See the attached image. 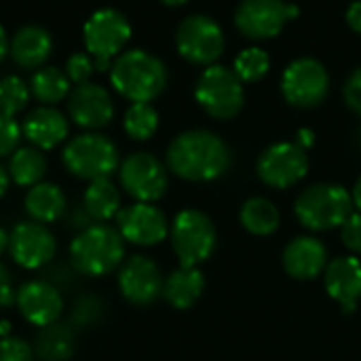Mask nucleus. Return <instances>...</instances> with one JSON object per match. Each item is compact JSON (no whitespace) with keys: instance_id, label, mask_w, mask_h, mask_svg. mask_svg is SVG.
Returning <instances> with one entry per match:
<instances>
[{"instance_id":"obj_1","label":"nucleus","mask_w":361,"mask_h":361,"mask_svg":"<svg viewBox=\"0 0 361 361\" xmlns=\"http://www.w3.org/2000/svg\"><path fill=\"white\" fill-rule=\"evenodd\" d=\"M167 167L182 180L212 182L231 167V150L212 131H184L167 148Z\"/></svg>"},{"instance_id":"obj_2","label":"nucleus","mask_w":361,"mask_h":361,"mask_svg":"<svg viewBox=\"0 0 361 361\" xmlns=\"http://www.w3.org/2000/svg\"><path fill=\"white\" fill-rule=\"evenodd\" d=\"M110 80L112 87L133 104H150L163 93L167 85V70L159 57L142 49H131L112 61Z\"/></svg>"},{"instance_id":"obj_3","label":"nucleus","mask_w":361,"mask_h":361,"mask_svg":"<svg viewBox=\"0 0 361 361\" xmlns=\"http://www.w3.org/2000/svg\"><path fill=\"white\" fill-rule=\"evenodd\" d=\"M125 258V239L118 228L104 222L82 228L70 243V262L85 277H104L121 267Z\"/></svg>"},{"instance_id":"obj_4","label":"nucleus","mask_w":361,"mask_h":361,"mask_svg":"<svg viewBox=\"0 0 361 361\" xmlns=\"http://www.w3.org/2000/svg\"><path fill=\"white\" fill-rule=\"evenodd\" d=\"M296 218L311 231H330L343 226L353 214V199L338 184H313L300 192L294 205Z\"/></svg>"},{"instance_id":"obj_5","label":"nucleus","mask_w":361,"mask_h":361,"mask_svg":"<svg viewBox=\"0 0 361 361\" xmlns=\"http://www.w3.org/2000/svg\"><path fill=\"white\" fill-rule=\"evenodd\" d=\"M66 169L87 182L108 178L118 167V150L102 133H82L63 148Z\"/></svg>"},{"instance_id":"obj_6","label":"nucleus","mask_w":361,"mask_h":361,"mask_svg":"<svg viewBox=\"0 0 361 361\" xmlns=\"http://www.w3.org/2000/svg\"><path fill=\"white\" fill-rule=\"evenodd\" d=\"M195 97L209 116L220 121L237 116L245 102L241 78L226 66H209L197 80Z\"/></svg>"},{"instance_id":"obj_7","label":"nucleus","mask_w":361,"mask_h":361,"mask_svg":"<svg viewBox=\"0 0 361 361\" xmlns=\"http://www.w3.org/2000/svg\"><path fill=\"white\" fill-rule=\"evenodd\" d=\"M82 36L95 68L110 70L112 57L118 55L131 38V25L123 13L114 8H102L87 19Z\"/></svg>"},{"instance_id":"obj_8","label":"nucleus","mask_w":361,"mask_h":361,"mask_svg":"<svg viewBox=\"0 0 361 361\" xmlns=\"http://www.w3.org/2000/svg\"><path fill=\"white\" fill-rule=\"evenodd\" d=\"M216 228L209 216L199 209H184L171 224V245L182 267L205 262L216 250Z\"/></svg>"},{"instance_id":"obj_9","label":"nucleus","mask_w":361,"mask_h":361,"mask_svg":"<svg viewBox=\"0 0 361 361\" xmlns=\"http://www.w3.org/2000/svg\"><path fill=\"white\" fill-rule=\"evenodd\" d=\"M330 89V74L319 59L298 57L294 59L281 78V91L290 106L294 108H315L319 106Z\"/></svg>"},{"instance_id":"obj_10","label":"nucleus","mask_w":361,"mask_h":361,"mask_svg":"<svg viewBox=\"0 0 361 361\" xmlns=\"http://www.w3.org/2000/svg\"><path fill=\"white\" fill-rule=\"evenodd\" d=\"M180 55L197 66H212L224 53V32L207 15H188L176 32Z\"/></svg>"},{"instance_id":"obj_11","label":"nucleus","mask_w":361,"mask_h":361,"mask_svg":"<svg viewBox=\"0 0 361 361\" xmlns=\"http://www.w3.org/2000/svg\"><path fill=\"white\" fill-rule=\"evenodd\" d=\"M298 17V6L286 0H241L235 13L237 30L252 40L275 38L290 19Z\"/></svg>"},{"instance_id":"obj_12","label":"nucleus","mask_w":361,"mask_h":361,"mask_svg":"<svg viewBox=\"0 0 361 361\" xmlns=\"http://www.w3.org/2000/svg\"><path fill=\"white\" fill-rule=\"evenodd\" d=\"M121 184L137 203L159 201L169 186L165 165L150 152H133L121 165Z\"/></svg>"},{"instance_id":"obj_13","label":"nucleus","mask_w":361,"mask_h":361,"mask_svg":"<svg viewBox=\"0 0 361 361\" xmlns=\"http://www.w3.org/2000/svg\"><path fill=\"white\" fill-rule=\"evenodd\" d=\"M309 171L307 150L296 142L273 144L258 159V176L271 188H290Z\"/></svg>"},{"instance_id":"obj_14","label":"nucleus","mask_w":361,"mask_h":361,"mask_svg":"<svg viewBox=\"0 0 361 361\" xmlns=\"http://www.w3.org/2000/svg\"><path fill=\"white\" fill-rule=\"evenodd\" d=\"M57 243L47 224L27 220L19 222L8 235V254L21 269L36 271L53 260Z\"/></svg>"},{"instance_id":"obj_15","label":"nucleus","mask_w":361,"mask_h":361,"mask_svg":"<svg viewBox=\"0 0 361 361\" xmlns=\"http://www.w3.org/2000/svg\"><path fill=\"white\" fill-rule=\"evenodd\" d=\"M163 275L154 260L131 256L118 271V290L131 305L146 307L163 296Z\"/></svg>"},{"instance_id":"obj_16","label":"nucleus","mask_w":361,"mask_h":361,"mask_svg":"<svg viewBox=\"0 0 361 361\" xmlns=\"http://www.w3.org/2000/svg\"><path fill=\"white\" fill-rule=\"evenodd\" d=\"M116 224L125 241L142 247L161 243L169 233L165 214L152 203H135L121 209L116 216Z\"/></svg>"},{"instance_id":"obj_17","label":"nucleus","mask_w":361,"mask_h":361,"mask_svg":"<svg viewBox=\"0 0 361 361\" xmlns=\"http://www.w3.org/2000/svg\"><path fill=\"white\" fill-rule=\"evenodd\" d=\"M15 305L21 317L38 328H49L57 324L63 313V298L59 290L42 279L23 283L15 294Z\"/></svg>"},{"instance_id":"obj_18","label":"nucleus","mask_w":361,"mask_h":361,"mask_svg":"<svg viewBox=\"0 0 361 361\" xmlns=\"http://www.w3.org/2000/svg\"><path fill=\"white\" fill-rule=\"evenodd\" d=\"M68 112L72 121L82 129L106 127L114 116V104L110 93L93 82L76 85L68 99Z\"/></svg>"},{"instance_id":"obj_19","label":"nucleus","mask_w":361,"mask_h":361,"mask_svg":"<svg viewBox=\"0 0 361 361\" xmlns=\"http://www.w3.org/2000/svg\"><path fill=\"white\" fill-rule=\"evenodd\" d=\"M328 294L341 305L345 313H353L361 298V262L353 256L332 260L324 271Z\"/></svg>"},{"instance_id":"obj_20","label":"nucleus","mask_w":361,"mask_h":361,"mask_svg":"<svg viewBox=\"0 0 361 361\" xmlns=\"http://www.w3.org/2000/svg\"><path fill=\"white\" fill-rule=\"evenodd\" d=\"M283 267L290 277L307 281L322 275L328 267V252L315 237H298L283 252Z\"/></svg>"},{"instance_id":"obj_21","label":"nucleus","mask_w":361,"mask_h":361,"mask_svg":"<svg viewBox=\"0 0 361 361\" xmlns=\"http://www.w3.org/2000/svg\"><path fill=\"white\" fill-rule=\"evenodd\" d=\"M21 133L27 142H32L34 148L51 150L68 137V121L59 110L42 106L25 116Z\"/></svg>"},{"instance_id":"obj_22","label":"nucleus","mask_w":361,"mask_h":361,"mask_svg":"<svg viewBox=\"0 0 361 361\" xmlns=\"http://www.w3.org/2000/svg\"><path fill=\"white\" fill-rule=\"evenodd\" d=\"M51 49H53V40L49 32L38 25L21 27L8 44L11 57L21 68H40L49 59Z\"/></svg>"},{"instance_id":"obj_23","label":"nucleus","mask_w":361,"mask_h":361,"mask_svg":"<svg viewBox=\"0 0 361 361\" xmlns=\"http://www.w3.org/2000/svg\"><path fill=\"white\" fill-rule=\"evenodd\" d=\"M25 212L34 222L51 224L66 214V195L53 182H38L25 195Z\"/></svg>"},{"instance_id":"obj_24","label":"nucleus","mask_w":361,"mask_h":361,"mask_svg":"<svg viewBox=\"0 0 361 361\" xmlns=\"http://www.w3.org/2000/svg\"><path fill=\"white\" fill-rule=\"evenodd\" d=\"M205 279L197 267H180L163 283V298L173 309H190L203 294Z\"/></svg>"},{"instance_id":"obj_25","label":"nucleus","mask_w":361,"mask_h":361,"mask_svg":"<svg viewBox=\"0 0 361 361\" xmlns=\"http://www.w3.org/2000/svg\"><path fill=\"white\" fill-rule=\"evenodd\" d=\"M85 214L95 222H108L121 212V195L118 188L110 182V178L89 182L82 197Z\"/></svg>"},{"instance_id":"obj_26","label":"nucleus","mask_w":361,"mask_h":361,"mask_svg":"<svg viewBox=\"0 0 361 361\" xmlns=\"http://www.w3.org/2000/svg\"><path fill=\"white\" fill-rule=\"evenodd\" d=\"M47 173V159L44 154L34 148H19L11 154V163H8V176L15 184L19 186H34L38 182H42Z\"/></svg>"},{"instance_id":"obj_27","label":"nucleus","mask_w":361,"mask_h":361,"mask_svg":"<svg viewBox=\"0 0 361 361\" xmlns=\"http://www.w3.org/2000/svg\"><path fill=\"white\" fill-rule=\"evenodd\" d=\"M241 224L252 235L264 237V235H271V233L277 231L279 212L269 199L254 197V199L245 201L243 207H241Z\"/></svg>"},{"instance_id":"obj_28","label":"nucleus","mask_w":361,"mask_h":361,"mask_svg":"<svg viewBox=\"0 0 361 361\" xmlns=\"http://www.w3.org/2000/svg\"><path fill=\"white\" fill-rule=\"evenodd\" d=\"M30 91L42 104H57V102H61L68 95V91H70V78L59 68L47 66V68H40L32 76Z\"/></svg>"},{"instance_id":"obj_29","label":"nucleus","mask_w":361,"mask_h":361,"mask_svg":"<svg viewBox=\"0 0 361 361\" xmlns=\"http://www.w3.org/2000/svg\"><path fill=\"white\" fill-rule=\"evenodd\" d=\"M38 353L44 361H66L72 355V334L63 326H49L42 328V334L38 336Z\"/></svg>"},{"instance_id":"obj_30","label":"nucleus","mask_w":361,"mask_h":361,"mask_svg":"<svg viewBox=\"0 0 361 361\" xmlns=\"http://www.w3.org/2000/svg\"><path fill=\"white\" fill-rule=\"evenodd\" d=\"M159 127V114L150 104H131L125 112V131L131 140L144 142L154 135Z\"/></svg>"},{"instance_id":"obj_31","label":"nucleus","mask_w":361,"mask_h":361,"mask_svg":"<svg viewBox=\"0 0 361 361\" xmlns=\"http://www.w3.org/2000/svg\"><path fill=\"white\" fill-rule=\"evenodd\" d=\"M235 74L241 78V82H256L260 78H264L271 70V57L267 51L258 49V47H250L243 49L233 63Z\"/></svg>"},{"instance_id":"obj_32","label":"nucleus","mask_w":361,"mask_h":361,"mask_svg":"<svg viewBox=\"0 0 361 361\" xmlns=\"http://www.w3.org/2000/svg\"><path fill=\"white\" fill-rule=\"evenodd\" d=\"M30 99V89L19 76H6L0 80V114L15 116L25 108Z\"/></svg>"},{"instance_id":"obj_33","label":"nucleus","mask_w":361,"mask_h":361,"mask_svg":"<svg viewBox=\"0 0 361 361\" xmlns=\"http://www.w3.org/2000/svg\"><path fill=\"white\" fill-rule=\"evenodd\" d=\"M0 361H34L32 347L17 336L0 338Z\"/></svg>"},{"instance_id":"obj_34","label":"nucleus","mask_w":361,"mask_h":361,"mask_svg":"<svg viewBox=\"0 0 361 361\" xmlns=\"http://www.w3.org/2000/svg\"><path fill=\"white\" fill-rule=\"evenodd\" d=\"M95 70V63H93V57L91 55H85V53H74L70 55L68 63H66V74L72 82L76 85H82L89 80V76L93 74Z\"/></svg>"},{"instance_id":"obj_35","label":"nucleus","mask_w":361,"mask_h":361,"mask_svg":"<svg viewBox=\"0 0 361 361\" xmlns=\"http://www.w3.org/2000/svg\"><path fill=\"white\" fill-rule=\"evenodd\" d=\"M19 137H21L19 125H17L11 116L0 114V157L11 154V152L17 148Z\"/></svg>"},{"instance_id":"obj_36","label":"nucleus","mask_w":361,"mask_h":361,"mask_svg":"<svg viewBox=\"0 0 361 361\" xmlns=\"http://www.w3.org/2000/svg\"><path fill=\"white\" fill-rule=\"evenodd\" d=\"M99 315H102V302L97 298H93V296L82 298L74 309V322L78 326H89V324L97 322Z\"/></svg>"},{"instance_id":"obj_37","label":"nucleus","mask_w":361,"mask_h":361,"mask_svg":"<svg viewBox=\"0 0 361 361\" xmlns=\"http://www.w3.org/2000/svg\"><path fill=\"white\" fill-rule=\"evenodd\" d=\"M343 93H345L347 106H349L355 114H360L361 116V66L351 72V76H349L347 82H345Z\"/></svg>"},{"instance_id":"obj_38","label":"nucleus","mask_w":361,"mask_h":361,"mask_svg":"<svg viewBox=\"0 0 361 361\" xmlns=\"http://www.w3.org/2000/svg\"><path fill=\"white\" fill-rule=\"evenodd\" d=\"M343 241L351 252L361 254V214H351L345 220V224H343Z\"/></svg>"},{"instance_id":"obj_39","label":"nucleus","mask_w":361,"mask_h":361,"mask_svg":"<svg viewBox=\"0 0 361 361\" xmlns=\"http://www.w3.org/2000/svg\"><path fill=\"white\" fill-rule=\"evenodd\" d=\"M11 302H15V290L6 267L0 262V307H8Z\"/></svg>"},{"instance_id":"obj_40","label":"nucleus","mask_w":361,"mask_h":361,"mask_svg":"<svg viewBox=\"0 0 361 361\" xmlns=\"http://www.w3.org/2000/svg\"><path fill=\"white\" fill-rule=\"evenodd\" d=\"M347 23L353 32L361 34V0H355L349 8H347Z\"/></svg>"},{"instance_id":"obj_41","label":"nucleus","mask_w":361,"mask_h":361,"mask_svg":"<svg viewBox=\"0 0 361 361\" xmlns=\"http://www.w3.org/2000/svg\"><path fill=\"white\" fill-rule=\"evenodd\" d=\"M313 140H315V137H313V131H311V129H300L298 135H296V144H298L300 148H305V150H307L309 146H313Z\"/></svg>"},{"instance_id":"obj_42","label":"nucleus","mask_w":361,"mask_h":361,"mask_svg":"<svg viewBox=\"0 0 361 361\" xmlns=\"http://www.w3.org/2000/svg\"><path fill=\"white\" fill-rule=\"evenodd\" d=\"M8 182H11V176H8V171L0 165V199L4 197V192H6V188H8Z\"/></svg>"},{"instance_id":"obj_43","label":"nucleus","mask_w":361,"mask_h":361,"mask_svg":"<svg viewBox=\"0 0 361 361\" xmlns=\"http://www.w3.org/2000/svg\"><path fill=\"white\" fill-rule=\"evenodd\" d=\"M8 38H6V32H4V27L0 25V61L6 57V53H8Z\"/></svg>"},{"instance_id":"obj_44","label":"nucleus","mask_w":361,"mask_h":361,"mask_svg":"<svg viewBox=\"0 0 361 361\" xmlns=\"http://www.w3.org/2000/svg\"><path fill=\"white\" fill-rule=\"evenodd\" d=\"M351 199H353V207H357V209H360V214H361V176H360V180L355 182V186H353Z\"/></svg>"},{"instance_id":"obj_45","label":"nucleus","mask_w":361,"mask_h":361,"mask_svg":"<svg viewBox=\"0 0 361 361\" xmlns=\"http://www.w3.org/2000/svg\"><path fill=\"white\" fill-rule=\"evenodd\" d=\"M4 250H8V235L0 228V254H2Z\"/></svg>"},{"instance_id":"obj_46","label":"nucleus","mask_w":361,"mask_h":361,"mask_svg":"<svg viewBox=\"0 0 361 361\" xmlns=\"http://www.w3.org/2000/svg\"><path fill=\"white\" fill-rule=\"evenodd\" d=\"M8 334V322H0V338H6Z\"/></svg>"},{"instance_id":"obj_47","label":"nucleus","mask_w":361,"mask_h":361,"mask_svg":"<svg viewBox=\"0 0 361 361\" xmlns=\"http://www.w3.org/2000/svg\"><path fill=\"white\" fill-rule=\"evenodd\" d=\"M163 4H167V6H180V4H186L188 0H161Z\"/></svg>"}]
</instances>
